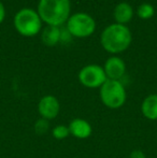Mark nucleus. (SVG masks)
Instances as JSON below:
<instances>
[{
	"label": "nucleus",
	"instance_id": "10",
	"mask_svg": "<svg viewBox=\"0 0 157 158\" xmlns=\"http://www.w3.org/2000/svg\"><path fill=\"white\" fill-rule=\"evenodd\" d=\"M113 17L115 19L116 24L126 25L134 17V9L127 2H119L116 4L113 11Z\"/></svg>",
	"mask_w": 157,
	"mask_h": 158
},
{
	"label": "nucleus",
	"instance_id": "17",
	"mask_svg": "<svg viewBox=\"0 0 157 158\" xmlns=\"http://www.w3.org/2000/svg\"><path fill=\"white\" fill-rule=\"evenodd\" d=\"M4 17H6V9H4L3 3L0 1V24L4 21Z\"/></svg>",
	"mask_w": 157,
	"mask_h": 158
},
{
	"label": "nucleus",
	"instance_id": "3",
	"mask_svg": "<svg viewBox=\"0 0 157 158\" xmlns=\"http://www.w3.org/2000/svg\"><path fill=\"white\" fill-rule=\"evenodd\" d=\"M42 19L36 10L30 8L21 9L15 14L13 24L19 35L24 37H34L42 29Z\"/></svg>",
	"mask_w": 157,
	"mask_h": 158
},
{
	"label": "nucleus",
	"instance_id": "5",
	"mask_svg": "<svg viewBox=\"0 0 157 158\" xmlns=\"http://www.w3.org/2000/svg\"><path fill=\"white\" fill-rule=\"evenodd\" d=\"M66 24L68 32L76 38H87L96 30V21L94 17L84 12L70 15Z\"/></svg>",
	"mask_w": 157,
	"mask_h": 158
},
{
	"label": "nucleus",
	"instance_id": "12",
	"mask_svg": "<svg viewBox=\"0 0 157 158\" xmlns=\"http://www.w3.org/2000/svg\"><path fill=\"white\" fill-rule=\"evenodd\" d=\"M61 39V31L60 28L57 26H48L41 31V40L43 44L48 46H55L59 43Z\"/></svg>",
	"mask_w": 157,
	"mask_h": 158
},
{
	"label": "nucleus",
	"instance_id": "1",
	"mask_svg": "<svg viewBox=\"0 0 157 158\" xmlns=\"http://www.w3.org/2000/svg\"><path fill=\"white\" fill-rule=\"evenodd\" d=\"M132 41L130 29L126 25L111 24L103 29L100 35L102 48L110 54H119L127 50Z\"/></svg>",
	"mask_w": 157,
	"mask_h": 158
},
{
	"label": "nucleus",
	"instance_id": "8",
	"mask_svg": "<svg viewBox=\"0 0 157 158\" xmlns=\"http://www.w3.org/2000/svg\"><path fill=\"white\" fill-rule=\"evenodd\" d=\"M103 70H105L108 80L119 81L126 73V64L121 57L111 56L105 60Z\"/></svg>",
	"mask_w": 157,
	"mask_h": 158
},
{
	"label": "nucleus",
	"instance_id": "13",
	"mask_svg": "<svg viewBox=\"0 0 157 158\" xmlns=\"http://www.w3.org/2000/svg\"><path fill=\"white\" fill-rule=\"evenodd\" d=\"M155 13V9L151 3H142L139 6L138 10H137V15L142 19H150L154 16Z\"/></svg>",
	"mask_w": 157,
	"mask_h": 158
},
{
	"label": "nucleus",
	"instance_id": "15",
	"mask_svg": "<svg viewBox=\"0 0 157 158\" xmlns=\"http://www.w3.org/2000/svg\"><path fill=\"white\" fill-rule=\"evenodd\" d=\"M34 129L37 135H45V133H48V130H50V121L40 117L39 119H37V121L35 122Z\"/></svg>",
	"mask_w": 157,
	"mask_h": 158
},
{
	"label": "nucleus",
	"instance_id": "11",
	"mask_svg": "<svg viewBox=\"0 0 157 158\" xmlns=\"http://www.w3.org/2000/svg\"><path fill=\"white\" fill-rule=\"evenodd\" d=\"M141 113L149 121H157V94H151L143 99Z\"/></svg>",
	"mask_w": 157,
	"mask_h": 158
},
{
	"label": "nucleus",
	"instance_id": "6",
	"mask_svg": "<svg viewBox=\"0 0 157 158\" xmlns=\"http://www.w3.org/2000/svg\"><path fill=\"white\" fill-rule=\"evenodd\" d=\"M79 81L84 87L87 88H100L108 80L103 67L99 64H90L83 67L79 71Z\"/></svg>",
	"mask_w": 157,
	"mask_h": 158
},
{
	"label": "nucleus",
	"instance_id": "16",
	"mask_svg": "<svg viewBox=\"0 0 157 158\" xmlns=\"http://www.w3.org/2000/svg\"><path fill=\"white\" fill-rule=\"evenodd\" d=\"M129 158H147V155L143 152L142 150H139V148H136V150L131 151L129 154Z\"/></svg>",
	"mask_w": 157,
	"mask_h": 158
},
{
	"label": "nucleus",
	"instance_id": "2",
	"mask_svg": "<svg viewBox=\"0 0 157 158\" xmlns=\"http://www.w3.org/2000/svg\"><path fill=\"white\" fill-rule=\"evenodd\" d=\"M37 12L46 25L60 27L70 17L71 2L70 0H39Z\"/></svg>",
	"mask_w": 157,
	"mask_h": 158
},
{
	"label": "nucleus",
	"instance_id": "14",
	"mask_svg": "<svg viewBox=\"0 0 157 158\" xmlns=\"http://www.w3.org/2000/svg\"><path fill=\"white\" fill-rule=\"evenodd\" d=\"M52 135L56 140H64L70 135L69 127L66 125H57L52 129Z\"/></svg>",
	"mask_w": 157,
	"mask_h": 158
},
{
	"label": "nucleus",
	"instance_id": "4",
	"mask_svg": "<svg viewBox=\"0 0 157 158\" xmlns=\"http://www.w3.org/2000/svg\"><path fill=\"white\" fill-rule=\"evenodd\" d=\"M99 97L105 106L111 110H118L125 104L127 93L121 81L107 80L99 88Z\"/></svg>",
	"mask_w": 157,
	"mask_h": 158
},
{
	"label": "nucleus",
	"instance_id": "7",
	"mask_svg": "<svg viewBox=\"0 0 157 158\" xmlns=\"http://www.w3.org/2000/svg\"><path fill=\"white\" fill-rule=\"evenodd\" d=\"M38 112L40 117L48 121L56 118L60 112L59 100L53 95L43 96L38 102Z\"/></svg>",
	"mask_w": 157,
	"mask_h": 158
},
{
	"label": "nucleus",
	"instance_id": "9",
	"mask_svg": "<svg viewBox=\"0 0 157 158\" xmlns=\"http://www.w3.org/2000/svg\"><path fill=\"white\" fill-rule=\"evenodd\" d=\"M68 127H69L70 135H73L76 139H87L93 132V128L89 122L84 118H79V117L72 119Z\"/></svg>",
	"mask_w": 157,
	"mask_h": 158
}]
</instances>
